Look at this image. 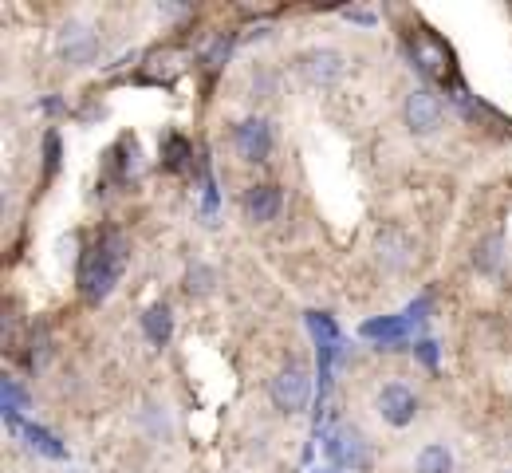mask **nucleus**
<instances>
[{"label":"nucleus","mask_w":512,"mask_h":473,"mask_svg":"<svg viewBox=\"0 0 512 473\" xmlns=\"http://www.w3.org/2000/svg\"><path fill=\"white\" fill-rule=\"evenodd\" d=\"M127 269V241L119 229H107L87 253H83V265H79V292L83 300L99 304L111 296V288L119 284V276Z\"/></svg>","instance_id":"nucleus-1"},{"label":"nucleus","mask_w":512,"mask_h":473,"mask_svg":"<svg viewBox=\"0 0 512 473\" xmlns=\"http://www.w3.org/2000/svg\"><path fill=\"white\" fill-rule=\"evenodd\" d=\"M268 399H272L276 410H284V414H300L304 406L312 403V371L300 367V363L280 367L272 375V383H268Z\"/></svg>","instance_id":"nucleus-2"},{"label":"nucleus","mask_w":512,"mask_h":473,"mask_svg":"<svg viewBox=\"0 0 512 473\" xmlns=\"http://www.w3.org/2000/svg\"><path fill=\"white\" fill-rule=\"evenodd\" d=\"M323 450H327V458H331L335 470H343V473L371 470V442H367V434L355 430V426L331 430V438L323 442Z\"/></svg>","instance_id":"nucleus-3"},{"label":"nucleus","mask_w":512,"mask_h":473,"mask_svg":"<svg viewBox=\"0 0 512 473\" xmlns=\"http://www.w3.org/2000/svg\"><path fill=\"white\" fill-rule=\"evenodd\" d=\"M442 115H446V107L430 87H414L402 103V119H406L410 135H434L442 127Z\"/></svg>","instance_id":"nucleus-4"},{"label":"nucleus","mask_w":512,"mask_h":473,"mask_svg":"<svg viewBox=\"0 0 512 473\" xmlns=\"http://www.w3.org/2000/svg\"><path fill=\"white\" fill-rule=\"evenodd\" d=\"M343 71H347V56L335 52V48H308V52L300 56V75H304L312 87H331Z\"/></svg>","instance_id":"nucleus-5"},{"label":"nucleus","mask_w":512,"mask_h":473,"mask_svg":"<svg viewBox=\"0 0 512 473\" xmlns=\"http://www.w3.org/2000/svg\"><path fill=\"white\" fill-rule=\"evenodd\" d=\"M379 414H383V422L390 426H410L414 422V414H418V399H414V391L410 387H402V383H386L383 391H379Z\"/></svg>","instance_id":"nucleus-6"},{"label":"nucleus","mask_w":512,"mask_h":473,"mask_svg":"<svg viewBox=\"0 0 512 473\" xmlns=\"http://www.w3.org/2000/svg\"><path fill=\"white\" fill-rule=\"evenodd\" d=\"M233 142H237V154L245 162H264L272 154V127L264 119H245V123H237Z\"/></svg>","instance_id":"nucleus-7"},{"label":"nucleus","mask_w":512,"mask_h":473,"mask_svg":"<svg viewBox=\"0 0 512 473\" xmlns=\"http://www.w3.org/2000/svg\"><path fill=\"white\" fill-rule=\"evenodd\" d=\"M375 257H379V265L390 272L406 269L410 261H414V241L402 233V229H394V225H386L383 233L375 237Z\"/></svg>","instance_id":"nucleus-8"},{"label":"nucleus","mask_w":512,"mask_h":473,"mask_svg":"<svg viewBox=\"0 0 512 473\" xmlns=\"http://www.w3.org/2000/svg\"><path fill=\"white\" fill-rule=\"evenodd\" d=\"M8 418V426H12V434H20L36 454H44V458H52V462H64L67 450L60 446V438L56 434H48L44 426H36V422H20V414H4Z\"/></svg>","instance_id":"nucleus-9"},{"label":"nucleus","mask_w":512,"mask_h":473,"mask_svg":"<svg viewBox=\"0 0 512 473\" xmlns=\"http://www.w3.org/2000/svg\"><path fill=\"white\" fill-rule=\"evenodd\" d=\"M95 48H99V40H95V32L87 28V24H79V20H71L60 28V56L71 60V64H87L91 56H95Z\"/></svg>","instance_id":"nucleus-10"},{"label":"nucleus","mask_w":512,"mask_h":473,"mask_svg":"<svg viewBox=\"0 0 512 473\" xmlns=\"http://www.w3.org/2000/svg\"><path fill=\"white\" fill-rule=\"evenodd\" d=\"M280 205H284V194H280V186H272V182H264V186H253V190L245 194V213L253 217L256 225H264V221H276Z\"/></svg>","instance_id":"nucleus-11"},{"label":"nucleus","mask_w":512,"mask_h":473,"mask_svg":"<svg viewBox=\"0 0 512 473\" xmlns=\"http://www.w3.org/2000/svg\"><path fill=\"white\" fill-rule=\"evenodd\" d=\"M414 60H418V68L426 71V75H446L449 71V48L442 40H434V36H418L414 40Z\"/></svg>","instance_id":"nucleus-12"},{"label":"nucleus","mask_w":512,"mask_h":473,"mask_svg":"<svg viewBox=\"0 0 512 473\" xmlns=\"http://www.w3.org/2000/svg\"><path fill=\"white\" fill-rule=\"evenodd\" d=\"M142 332H146V339H150L154 347H166L170 336H174V316H170V308H166V304H150L146 316H142Z\"/></svg>","instance_id":"nucleus-13"},{"label":"nucleus","mask_w":512,"mask_h":473,"mask_svg":"<svg viewBox=\"0 0 512 473\" xmlns=\"http://www.w3.org/2000/svg\"><path fill=\"white\" fill-rule=\"evenodd\" d=\"M363 339H379V343H398V339L410 336V320L406 316H383V320H367L359 328Z\"/></svg>","instance_id":"nucleus-14"},{"label":"nucleus","mask_w":512,"mask_h":473,"mask_svg":"<svg viewBox=\"0 0 512 473\" xmlns=\"http://www.w3.org/2000/svg\"><path fill=\"white\" fill-rule=\"evenodd\" d=\"M193 158V146H190V138L186 135H166V142H162V166L166 170H182L186 162Z\"/></svg>","instance_id":"nucleus-15"},{"label":"nucleus","mask_w":512,"mask_h":473,"mask_svg":"<svg viewBox=\"0 0 512 473\" xmlns=\"http://www.w3.org/2000/svg\"><path fill=\"white\" fill-rule=\"evenodd\" d=\"M418 473H453V454H449L446 446H426L422 454H418V466H414Z\"/></svg>","instance_id":"nucleus-16"},{"label":"nucleus","mask_w":512,"mask_h":473,"mask_svg":"<svg viewBox=\"0 0 512 473\" xmlns=\"http://www.w3.org/2000/svg\"><path fill=\"white\" fill-rule=\"evenodd\" d=\"M501 249H505V237H501V233H493V237H489V241L477 249V257H473V261H477L485 272H493L497 265H501V257H505Z\"/></svg>","instance_id":"nucleus-17"},{"label":"nucleus","mask_w":512,"mask_h":473,"mask_svg":"<svg viewBox=\"0 0 512 473\" xmlns=\"http://www.w3.org/2000/svg\"><path fill=\"white\" fill-rule=\"evenodd\" d=\"M0 403H4V414H20L28 406V391L16 387V379H4L0 383Z\"/></svg>","instance_id":"nucleus-18"},{"label":"nucleus","mask_w":512,"mask_h":473,"mask_svg":"<svg viewBox=\"0 0 512 473\" xmlns=\"http://www.w3.org/2000/svg\"><path fill=\"white\" fill-rule=\"evenodd\" d=\"M213 280H217V276H213V269H205V265H193L190 272H186V292H197V296H205V292H209V288H213Z\"/></svg>","instance_id":"nucleus-19"},{"label":"nucleus","mask_w":512,"mask_h":473,"mask_svg":"<svg viewBox=\"0 0 512 473\" xmlns=\"http://www.w3.org/2000/svg\"><path fill=\"white\" fill-rule=\"evenodd\" d=\"M56 166H60V135H56V131H48V135H44V174L52 178V174H56Z\"/></svg>","instance_id":"nucleus-20"},{"label":"nucleus","mask_w":512,"mask_h":473,"mask_svg":"<svg viewBox=\"0 0 512 473\" xmlns=\"http://www.w3.org/2000/svg\"><path fill=\"white\" fill-rule=\"evenodd\" d=\"M201 186H205V213L213 217V213H217V182H213V170H209V162L201 166Z\"/></svg>","instance_id":"nucleus-21"},{"label":"nucleus","mask_w":512,"mask_h":473,"mask_svg":"<svg viewBox=\"0 0 512 473\" xmlns=\"http://www.w3.org/2000/svg\"><path fill=\"white\" fill-rule=\"evenodd\" d=\"M418 355L434 367V363H438V343H434V339H422V343H418Z\"/></svg>","instance_id":"nucleus-22"},{"label":"nucleus","mask_w":512,"mask_h":473,"mask_svg":"<svg viewBox=\"0 0 512 473\" xmlns=\"http://www.w3.org/2000/svg\"><path fill=\"white\" fill-rule=\"evenodd\" d=\"M343 16H347V20H359V24H371V20H375V16L367 12V8H347Z\"/></svg>","instance_id":"nucleus-23"},{"label":"nucleus","mask_w":512,"mask_h":473,"mask_svg":"<svg viewBox=\"0 0 512 473\" xmlns=\"http://www.w3.org/2000/svg\"><path fill=\"white\" fill-rule=\"evenodd\" d=\"M312 473H343V470H335V466H323V470H312Z\"/></svg>","instance_id":"nucleus-24"}]
</instances>
